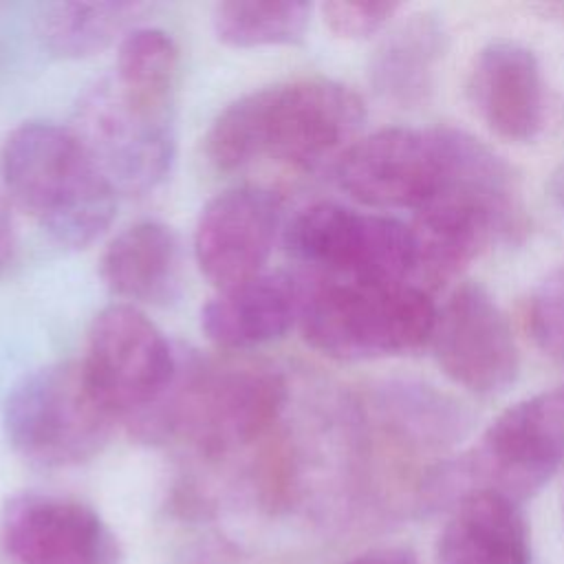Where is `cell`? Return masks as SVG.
Masks as SVG:
<instances>
[{"label": "cell", "mask_w": 564, "mask_h": 564, "mask_svg": "<svg viewBox=\"0 0 564 564\" xmlns=\"http://www.w3.org/2000/svg\"><path fill=\"white\" fill-rule=\"evenodd\" d=\"M445 170L443 128H381L359 137L335 163L339 187L375 209L419 212Z\"/></svg>", "instance_id": "10"}, {"label": "cell", "mask_w": 564, "mask_h": 564, "mask_svg": "<svg viewBox=\"0 0 564 564\" xmlns=\"http://www.w3.org/2000/svg\"><path fill=\"white\" fill-rule=\"evenodd\" d=\"M282 223V200L258 185L229 187L205 203L194 229V258L218 289L264 273Z\"/></svg>", "instance_id": "13"}, {"label": "cell", "mask_w": 564, "mask_h": 564, "mask_svg": "<svg viewBox=\"0 0 564 564\" xmlns=\"http://www.w3.org/2000/svg\"><path fill=\"white\" fill-rule=\"evenodd\" d=\"M344 564H419V560H416V553L408 546H379V549L359 553L357 557Z\"/></svg>", "instance_id": "24"}, {"label": "cell", "mask_w": 564, "mask_h": 564, "mask_svg": "<svg viewBox=\"0 0 564 564\" xmlns=\"http://www.w3.org/2000/svg\"><path fill=\"white\" fill-rule=\"evenodd\" d=\"M562 458L564 388L502 410L474 454L441 465V487L452 505L474 489H491L522 505L553 478Z\"/></svg>", "instance_id": "6"}, {"label": "cell", "mask_w": 564, "mask_h": 564, "mask_svg": "<svg viewBox=\"0 0 564 564\" xmlns=\"http://www.w3.org/2000/svg\"><path fill=\"white\" fill-rule=\"evenodd\" d=\"M436 306L416 284L319 278L302 293L300 330L311 348L337 361L405 355L430 341Z\"/></svg>", "instance_id": "4"}, {"label": "cell", "mask_w": 564, "mask_h": 564, "mask_svg": "<svg viewBox=\"0 0 564 564\" xmlns=\"http://www.w3.org/2000/svg\"><path fill=\"white\" fill-rule=\"evenodd\" d=\"M467 95L500 139L533 141L544 126V77L538 55L516 40H494L474 57Z\"/></svg>", "instance_id": "14"}, {"label": "cell", "mask_w": 564, "mask_h": 564, "mask_svg": "<svg viewBox=\"0 0 564 564\" xmlns=\"http://www.w3.org/2000/svg\"><path fill=\"white\" fill-rule=\"evenodd\" d=\"M401 9L399 2H361V0H330L319 7L324 24L344 40H364L381 31L390 18Z\"/></svg>", "instance_id": "23"}, {"label": "cell", "mask_w": 564, "mask_h": 564, "mask_svg": "<svg viewBox=\"0 0 564 564\" xmlns=\"http://www.w3.org/2000/svg\"><path fill=\"white\" fill-rule=\"evenodd\" d=\"M313 7L308 2H218L212 13L216 37L234 48L284 46L302 42Z\"/></svg>", "instance_id": "21"}, {"label": "cell", "mask_w": 564, "mask_h": 564, "mask_svg": "<svg viewBox=\"0 0 564 564\" xmlns=\"http://www.w3.org/2000/svg\"><path fill=\"white\" fill-rule=\"evenodd\" d=\"M0 546L15 564H119L121 546L82 500L24 491L0 513Z\"/></svg>", "instance_id": "12"}, {"label": "cell", "mask_w": 564, "mask_h": 564, "mask_svg": "<svg viewBox=\"0 0 564 564\" xmlns=\"http://www.w3.org/2000/svg\"><path fill=\"white\" fill-rule=\"evenodd\" d=\"M289 399L286 381L264 366H185L161 403L134 421L145 441L183 436L205 456H223L264 438Z\"/></svg>", "instance_id": "3"}, {"label": "cell", "mask_w": 564, "mask_h": 564, "mask_svg": "<svg viewBox=\"0 0 564 564\" xmlns=\"http://www.w3.org/2000/svg\"><path fill=\"white\" fill-rule=\"evenodd\" d=\"M99 275L117 297L165 304L176 297L181 286L178 238L161 223H137L108 242Z\"/></svg>", "instance_id": "17"}, {"label": "cell", "mask_w": 564, "mask_h": 564, "mask_svg": "<svg viewBox=\"0 0 564 564\" xmlns=\"http://www.w3.org/2000/svg\"><path fill=\"white\" fill-rule=\"evenodd\" d=\"M15 253V229L7 203L0 198V273L7 271Z\"/></svg>", "instance_id": "25"}, {"label": "cell", "mask_w": 564, "mask_h": 564, "mask_svg": "<svg viewBox=\"0 0 564 564\" xmlns=\"http://www.w3.org/2000/svg\"><path fill=\"white\" fill-rule=\"evenodd\" d=\"M438 564H531V535L522 505L491 489L465 494L449 513Z\"/></svg>", "instance_id": "16"}, {"label": "cell", "mask_w": 564, "mask_h": 564, "mask_svg": "<svg viewBox=\"0 0 564 564\" xmlns=\"http://www.w3.org/2000/svg\"><path fill=\"white\" fill-rule=\"evenodd\" d=\"M79 368L101 408L134 423L167 394L178 357L137 306L110 304L90 322Z\"/></svg>", "instance_id": "8"}, {"label": "cell", "mask_w": 564, "mask_h": 564, "mask_svg": "<svg viewBox=\"0 0 564 564\" xmlns=\"http://www.w3.org/2000/svg\"><path fill=\"white\" fill-rule=\"evenodd\" d=\"M364 99L346 84L306 77L273 84L231 101L205 134V154L231 172L260 156L295 170H317L359 139Z\"/></svg>", "instance_id": "1"}, {"label": "cell", "mask_w": 564, "mask_h": 564, "mask_svg": "<svg viewBox=\"0 0 564 564\" xmlns=\"http://www.w3.org/2000/svg\"><path fill=\"white\" fill-rule=\"evenodd\" d=\"M143 11L141 2H57L44 9L40 35L53 55L84 59L121 42Z\"/></svg>", "instance_id": "19"}, {"label": "cell", "mask_w": 564, "mask_h": 564, "mask_svg": "<svg viewBox=\"0 0 564 564\" xmlns=\"http://www.w3.org/2000/svg\"><path fill=\"white\" fill-rule=\"evenodd\" d=\"M445 53L443 20L434 13H416L399 24L375 53L372 84L397 106H419L432 93Z\"/></svg>", "instance_id": "18"}, {"label": "cell", "mask_w": 564, "mask_h": 564, "mask_svg": "<svg viewBox=\"0 0 564 564\" xmlns=\"http://www.w3.org/2000/svg\"><path fill=\"white\" fill-rule=\"evenodd\" d=\"M304 286L289 273H260L218 291L200 308L205 337L223 350H247L284 337L300 319Z\"/></svg>", "instance_id": "15"}, {"label": "cell", "mask_w": 564, "mask_h": 564, "mask_svg": "<svg viewBox=\"0 0 564 564\" xmlns=\"http://www.w3.org/2000/svg\"><path fill=\"white\" fill-rule=\"evenodd\" d=\"M527 330L542 352L564 357V264L546 273L531 291Z\"/></svg>", "instance_id": "22"}, {"label": "cell", "mask_w": 564, "mask_h": 564, "mask_svg": "<svg viewBox=\"0 0 564 564\" xmlns=\"http://www.w3.org/2000/svg\"><path fill=\"white\" fill-rule=\"evenodd\" d=\"M0 170L13 203L64 247H88L115 218L117 192L70 128L18 126L2 143Z\"/></svg>", "instance_id": "2"}, {"label": "cell", "mask_w": 564, "mask_h": 564, "mask_svg": "<svg viewBox=\"0 0 564 564\" xmlns=\"http://www.w3.org/2000/svg\"><path fill=\"white\" fill-rule=\"evenodd\" d=\"M430 341L441 370L474 394H500L518 377L520 355L511 326L478 282L458 284L436 308Z\"/></svg>", "instance_id": "11"}, {"label": "cell", "mask_w": 564, "mask_h": 564, "mask_svg": "<svg viewBox=\"0 0 564 564\" xmlns=\"http://www.w3.org/2000/svg\"><path fill=\"white\" fill-rule=\"evenodd\" d=\"M546 196L557 212L564 214V161L555 165V170L546 178Z\"/></svg>", "instance_id": "26"}, {"label": "cell", "mask_w": 564, "mask_h": 564, "mask_svg": "<svg viewBox=\"0 0 564 564\" xmlns=\"http://www.w3.org/2000/svg\"><path fill=\"white\" fill-rule=\"evenodd\" d=\"M112 79L130 97L154 108L172 110L178 79L176 42L161 29H132L119 42Z\"/></svg>", "instance_id": "20"}, {"label": "cell", "mask_w": 564, "mask_h": 564, "mask_svg": "<svg viewBox=\"0 0 564 564\" xmlns=\"http://www.w3.org/2000/svg\"><path fill=\"white\" fill-rule=\"evenodd\" d=\"M115 421L88 390L79 361L31 370L11 388L2 410L11 449L37 467H73L95 458L110 441Z\"/></svg>", "instance_id": "5"}, {"label": "cell", "mask_w": 564, "mask_h": 564, "mask_svg": "<svg viewBox=\"0 0 564 564\" xmlns=\"http://www.w3.org/2000/svg\"><path fill=\"white\" fill-rule=\"evenodd\" d=\"M70 130L117 194H145L172 167V110L130 97L112 77L95 82L79 97Z\"/></svg>", "instance_id": "9"}, {"label": "cell", "mask_w": 564, "mask_h": 564, "mask_svg": "<svg viewBox=\"0 0 564 564\" xmlns=\"http://www.w3.org/2000/svg\"><path fill=\"white\" fill-rule=\"evenodd\" d=\"M284 245L322 278L414 284V231L399 218L322 200L300 209L284 229Z\"/></svg>", "instance_id": "7"}]
</instances>
